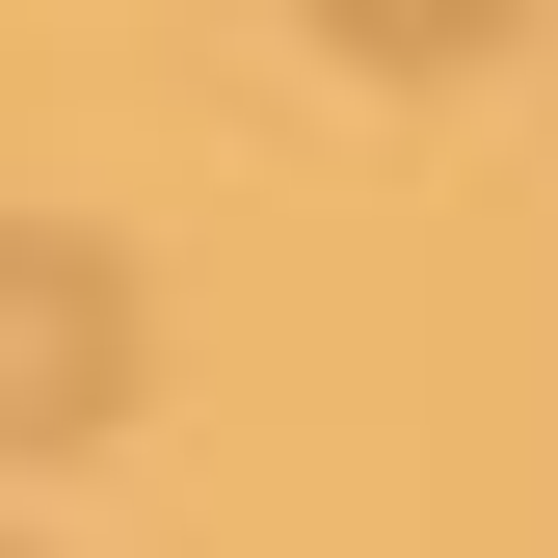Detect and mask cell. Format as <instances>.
Wrapping results in <instances>:
<instances>
[{"mask_svg":"<svg viewBox=\"0 0 558 558\" xmlns=\"http://www.w3.org/2000/svg\"><path fill=\"white\" fill-rule=\"evenodd\" d=\"M532 0H319V53H373V81H452V53H506Z\"/></svg>","mask_w":558,"mask_h":558,"instance_id":"cell-2","label":"cell"},{"mask_svg":"<svg viewBox=\"0 0 558 558\" xmlns=\"http://www.w3.org/2000/svg\"><path fill=\"white\" fill-rule=\"evenodd\" d=\"M0 293H27L0 426H27V452H107V426H133V240H107V214H27V240H0Z\"/></svg>","mask_w":558,"mask_h":558,"instance_id":"cell-1","label":"cell"}]
</instances>
